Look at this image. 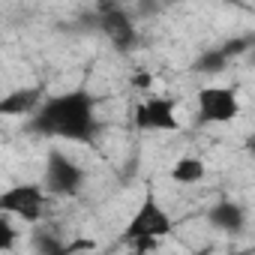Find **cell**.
Wrapping results in <instances>:
<instances>
[{
  "instance_id": "8992f818",
  "label": "cell",
  "mask_w": 255,
  "mask_h": 255,
  "mask_svg": "<svg viewBox=\"0 0 255 255\" xmlns=\"http://www.w3.org/2000/svg\"><path fill=\"white\" fill-rule=\"evenodd\" d=\"M165 234H171V216L159 207V201H156L153 195H147V198L141 201V207L135 210L132 222L126 225L123 237H126V243H129V240H144V237L162 240Z\"/></svg>"
},
{
  "instance_id": "277c9868",
  "label": "cell",
  "mask_w": 255,
  "mask_h": 255,
  "mask_svg": "<svg viewBox=\"0 0 255 255\" xmlns=\"http://www.w3.org/2000/svg\"><path fill=\"white\" fill-rule=\"evenodd\" d=\"M132 123L138 132H177L180 117H177V102L168 96H150L135 105Z\"/></svg>"
},
{
  "instance_id": "7c38bea8",
  "label": "cell",
  "mask_w": 255,
  "mask_h": 255,
  "mask_svg": "<svg viewBox=\"0 0 255 255\" xmlns=\"http://www.w3.org/2000/svg\"><path fill=\"white\" fill-rule=\"evenodd\" d=\"M18 243V231H15V222L9 213H0V252L3 249H15Z\"/></svg>"
},
{
  "instance_id": "30bf717a",
  "label": "cell",
  "mask_w": 255,
  "mask_h": 255,
  "mask_svg": "<svg viewBox=\"0 0 255 255\" xmlns=\"http://www.w3.org/2000/svg\"><path fill=\"white\" fill-rule=\"evenodd\" d=\"M168 177H171L174 183H180V186H195V183H201V180L207 177V165H204L198 156H180V159L171 165Z\"/></svg>"
},
{
  "instance_id": "9c48e42d",
  "label": "cell",
  "mask_w": 255,
  "mask_h": 255,
  "mask_svg": "<svg viewBox=\"0 0 255 255\" xmlns=\"http://www.w3.org/2000/svg\"><path fill=\"white\" fill-rule=\"evenodd\" d=\"M42 87H27V90H15L9 96L0 99V114H12V117H21V114H33L42 102Z\"/></svg>"
},
{
  "instance_id": "7a4b0ae2",
  "label": "cell",
  "mask_w": 255,
  "mask_h": 255,
  "mask_svg": "<svg viewBox=\"0 0 255 255\" xmlns=\"http://www.w3.org/2000/svg\"><path fill=\"white\" fill-rule=\"evenodd\" d=\"M48 207V192L42 183H15L0 192V213H9L21 222H39Z\"/></svg>"
},
{
  "instance_id": "5bb4252c",
  "label": "cell",
  "mask_w": 255,
  "mask_h": 255,
  "mask_svg": "<svg viewBox=\"0 0 255 255\" xmlns=\"http://www.w3.org/2000/svg\"><path fill=\"white\" fill-rule=\"evenodd\" d=\"M87 249H96V240L81 237V240H75V243H63V252H87Z\"/></svg>"
},
{
  "instance_id": "ba28073f",
  "label": "cell",
  "mask_w": 255,
  "mask_h": 255,
  "mask_svg": "<svg viewBox=\"0 0 255 255\" xmlns=\"http://www.w3.org/2000/svg\"><path fill=\"white\" fill-rule=\"evenodd\" d=\"M207 222H210L213 228H219V231L237 234V231H243V225H246V213H243L240 204H234V201H222V204L210 207Z\"/></svg>"
},
{
  "instance_id": "3957f363",
  "label": "cell",
  "mask_w": 255,
  "mask_h": 255,
  "mask_svg": "<svg viewBox=\"0 0 255 255\" xmlns=\"http://www.w3.org/2000/svg\"><path fill=\"white\" fill-rule=\"evenodd\" d=\"M84 168L66 156L63 150H51L45 159V174H42V186L48 195H60V198H72L84 189Z\"/></svg>"
},
{
  "instance_id": "52a82bcc",
  "label": "cell",
  "mask_w": 255,
  "mask_h": 255,
  "mask_svg": "<svg viewBox=\"0 0 255 255\" xmlns=\"http://www.w3.org/2000/svg\"><path fill=\"white\" fill-rule=\"evenodd\" d=\"M96 27L102 30V36H108V42L120 51V54H129L135 48V39H138V30H135V21L132 15H126L123 9H102L99 18H96Z\"/></svg>"
},
{
  "instance_id": "4fadbf2b",
  "label": "cell",
  "mask_w": 255,
  "mask_h": 255,
  "mask_svg": "<svg viewBox=\"0 0 255 255\" xmlns=\"http://www.w3.org/2000/svg\"><path fill=\"white\" fill-rule=\"evenodd\" d=\"M153 81H156V78H153L150 72H135V75H132V87H135V90H150Z\"/></svg>"
},
{
  "instance_id": "8fae6325",
  "label": "cell",
  "mask_w": 255,
  "mask_h": 255,
  "mask_svg": "<svg viewBox=\"0 0 255 255\" xmlns=\"http://www.w3.org/2000/svg\"><path fill=\"white\" fill-rule=\"evenodd\" d=\"M228 60H231V54H228L225 45H222V48H213V51H207V54L198 57L195 72H222V69L228 66Z\"/></svg>"
},
{
  "instance_id": "5b68a950",
  "label": "cell",
  "mask_w": 255,
  "mask_h": 255,
  "mask_svg": "<svg viewBox=\"0 0 255 255\" xmlns=\"http://www.w3.org/2000/svg\"><path fill=\"white\" fill-rule=\"evenodd\" d=\"M195 102H198V120L201 123H231L240 114V99H237L234 87L207 84L198 90Z\"/></svg>"
},
{
  "instance_id": "6da1fadb",
  "label": "cell",
  "mask_w": 255,
  "mask_h": 255,
  "mask_svg": "<svg viewBox=\"0 0 255 255\" xmlns=\"http://www.w3.org/2000/svg\"><path fill=\"white\" fill-rule=\"evenodd\" d=\"M30 129L45 138L75 141L87 144L99 132V117H96V96L90 90H66L57 96H45L39 108L33 111Z\"/></svg>"
}]
</instances>
